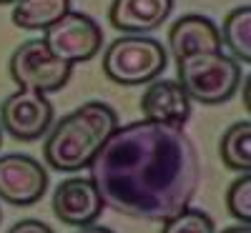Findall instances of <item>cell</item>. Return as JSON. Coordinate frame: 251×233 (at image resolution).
Listing matches in <instances>:
<instances>
[{"label": "cell", "instance_id": "6da1fadb", "mask_svg": "<svg viewBox=\"0 0 251 233\" xmlns=\"http://www.w3.org/2000/svg\"><path fill=\"white\" fill-rule=\"evenodd\" d=\"M88 168L103 203L143 221H166L188 208L201 181L188 133L143 118L118 125Z\"/></svg>", "mask_w": 251, "mask_h": 233}, {"label": "cell", "instance_id": "7a4b0ae2", "mask_svg": "<svg viewBox=\"0 0 251 233\" xmlns=\"http://www.w3.org/2000/svg\"><path fill=\"white\" fill-rule=\"evenodd\" d=\"M118 113L103 100H88L48 128L43 143L46 163L60 173L88 168L98 148L118 128Z\"/></svg>", "mask_w": 251, "mask_h": 233}, {"label": "cell", "instance_id": "3957f363", "mask_svg": "<svg viewBox=\"0 0 251 233\" xmlns=\"http://www.w3.org/2000/svg\"><path fill=\"white\" fill-rule=\"evenodd\" d=\"M176 70L188 100L201 105L226 103L241 86V66L224 50L186 55L176 60Z\"/></svg>", "mask_w": 251, "mask_h": 233}, {"label": "cell", "instance_id": "277c9868", "mask_svg": "<svg viewBox=\"0 0 251 233\" xmlns=\"http://www.w3.org/2000/svg\"><path fill=\"white\" fill-rule=\"evenodd\" d=\"M169 63V53L151 35H121L103 53V73L118 86L156 80Z\"/></svg>", "mask_w": 251, "mask_h": 233}, {"label": "cell", "instance_id": "5b68a950", "mask_svg": "<svg viewBox=\"0 0 251 233\" xmlns=\"http://www.w3.org/2000/svg\"><path fill=\"white\" fill-rule=\"evenodd\" d=\"M10 78L15 80L18 88L38 91V93H55L71 80L73 66L58 60L43 43V38H30L20 43L8 63Z\"/></svg>", "mask_w": 251, "mask_h": 233}, {"label": "cell", "instance_id": "8992f818", "mask_svg": "<svg viewBox=\"0 0 251 233\" xmlns=\"http://www.w3.org/2000/svg\"><path fill=\"white\" fill-rule=\"evenodd\" d=\"M46 48L63 63H86L100 53L103 30L96 20L80 10H68L58 23L43 30Z\"/></svg>", "mask_w": 251, "mask_h": 233}, {"label": "cell", "instance_id": "52a82bcc", "mask_svg": "<svg viewBox=\"0 0 251 233\" xmlns=\"http://www.w3.org/2000/svg\"><path fill=\"white\" fill-rule=\"evenodd\" d=\"M53 125V103L38 91L18 88L0 105V128L15 140H38Z\"/></svg>", "mask_w": 251, "mask_h": 233}, {"label": "cell", "instance_id": "ba28073f", "mask_svg": "<svg viewBox=\"0 0 251 233\" xmlns=\"http://www.w3.org/2000/svg\"><path fill=\"white\" fill-rule=\"evenodd\" d=\"M48 173L25 153L0 156V198L10 206H33L46 196Z\"/></svg>", "mask_w": 251, "mask_h": 233}, {"label": "cell", "instance_id": "9c48e42d", "mask_svg": "<svg viewBox=\"0 0 251 233\" xmlns=\"http://www.w3.org/2000/svg\"><path fill=\"white\" fill-rule=\"evenodd\" d=\"M103 198L88 176H71L63 178L53 193V210L55 216L73 228L93 226L103 213Z\"/></svg>", "mask_w": 251, "mask_h": 233}, {"label": "cell", "instance_id": "30bf717a", "mask_svg": "<svg viewBox=\"0 0 251 233\" xmlns=\"http://www.w3.org/2000/svg\"><path fill=\"white\" fill-rule=\"evenodd\" d=\"M141 113L143 120L183 128L186 120L191 118V100H188L186 91L178 86V80L156 78L149 83V88L141 95Z\"/></svg>", "mask_w": 251, "mask_h": 233}, {"label": "cell", "instance_id": "8fae6325", "mask_svg": "<svg viewBox=\"0 0 251 233\" xmlns=\"http://www.w3.org/2000/svg\"><path fill=\"white\" fill-rule=\"evenodd\" d=\"M174 0H113L108 20L123 35H146L171 15Z\"/></svg>", "mask_w": 251, "mask_h": 233}, {"label": "cell", "instance_id": "7c38bea8", "mask_svg": "<svg viewBox=\"0 0 251 233\" xmlns=\"http://www.w3.org/2000/svg\"><path fill=\"white\" fill-rule=\"evenodd\" d=\"M169 50L176 60L194 55V53H214L221 50V35L219 25L211 18L188 13L181 15L169 30Z\"/></svg>", "mask_w": 251, "mask_h": 233}, {"label": "cell", "instance_id": "4fadbf2b", "mask_svg": "<svg viewBox=\"0 0 251 233\" xmlns=\"http://www.w3.org/2000/svg\"><path fill=\"white\" fill-rule=\"evenodd\" d=\"M71 10V0H15L13 23L20 30H48Z\"/></svg>", "mask_w": 251, "mask_h": 233}, {"label": "cell", "instance_id": "5bb4252c", "mask_svg": "<svg viewBox=\"0 0 251 233\" xmlns=\"http://www.w3.org/2000/svg\"><path fill=\"white\" fill-rule=\"evenodd\" d=\"M219 156L228 171L249 173L251 171V123L239 120L228 125L219 140Z\"/></svg>", "mask_w": 251, "mask_h": 233}, {"label": "cell", "instance_id": "9a60e30c", "mask_svg": "<svg viewBox=\"0 0 251 233\" xmlns=\"http://www.w3.org/2000/svg\"><path fill=\"white\" fill-rule=\"evenodd\" d=\"M221 46L231 50L234 60L239 63H251V8L241 5L234 8L224 18V25L219 30Z\"/></svg>", "mask_w": 251, "mask_h": 233}, {"label": "cell", "instance_id": "2e32d148", "mask_svg": "<svg viewBox=\"0 0 251 233\" xmlns=\"http://www.w3.org/2000/svg\"><path fill=\"white\" fill-rule=\"evenodd\" d=\"M161 233H216L214 218L201 208H183L163 221Z\"/></svg>", "mask_w": 251, "mask_h": 233}, {"label": "cell", "instance_id": "e0dca14e", "mask_svg": "<svg viewBox=\"0 0 251 233\" xmlns=\"http://www.w3.org/2000/svg\"><path fill=\"white\" fill-rule=\"evenodd\" d=\"M226 208L239 223H251V176L241 173L226 190Z\"/></svg>", "mask_w": 251, "mask_h": 233}, {"label": "cell", "instance_id": "ac0fdd59", "mask_svg": "<svg viewBox=\"0 0 251 233\" xmlns=\"http://www.w3.org/2000/svg\"><path fill=\"white\" fill-rule=\"evenodd\" d=\"M8 233H53V228L43 221H38V218H23V221H18Z\"/></svg>", "mask_w": 251, "mask_h": 233}, {"label": "cell", "instance_id": "d6986e66", "mask_svg": "<svg viewBox=\"0 0 251 233\" xmlns=\"http://www.w3.org/2000/svg\"><path fill=\"white\" fill-rule=\"evenodd\" d=\"M75 233H113L111 228H106V226H83V228H78Z\"/></svg>", "mask_w": 251, "mask_h": 233}, {"label": "cell", "instance_id": "ffe728a7", "mask_svg": "<svg viewBox=\"0 0 251 233\" xmlns=\"http://www.w3.org/2000/svg\"><path fill=\"white\" fill-rule=\"evenodd\" d=\"M221 233H251V228L244 226V223H239V226H231V228H224Z\"/></svg>", "mask_w": 251, "mask_h": 233}, {"label": "cell", "instance_id": "44dd1931", "mask_svg": "<svg viewBox=\"0 0 251 233\" xmlns=\"http://www.w3.org/2000/svg\"><path fill=\"white\" fill-rule=\"evenodd\" d=\"M244 105L249 111V78H244Z\"/></svg>", "mask_w": 251, "mask_h": 233}, {"label": "cell", "instance_id": "7402d4cb", "mask_svg": "<svg viewBox=\"0 0 251 233\" xmlns=\"http://www.w3.org/2000/svg\"><path fill=\"white\" fill-rule=\"evenodd\" d=\"M10 3H15V0H0V5H10Z\"/></svg>", "mask_w": 251, "mask_h": 233}, {"label": "cell", "instance_id": "603a6c76", "mask_svg": "<svg viewBox=\"0 0 251 233\" xmlns=\"http://www.w3.org/2000/svg\"><path fill=\"white\" fill-rule=\"evenodd\" d=\"M0 148H3V128H0Z\"/></svg>", "mask_w": 251, "mask_h": 233}, {"label": "cell", "instance_id": "cb8c5ba5", "mask_svg": "<svg viewBox=\"0 0 251 233\" xmlns=\"http://www.w3.org/2000/svg\"><path fill=\"white\" fill-rule=\"evenodd\" d=\"M0 218H3V213H0Z\"/></svg>", "mask_w": 251, "mask_h": 233}]
</instances>
